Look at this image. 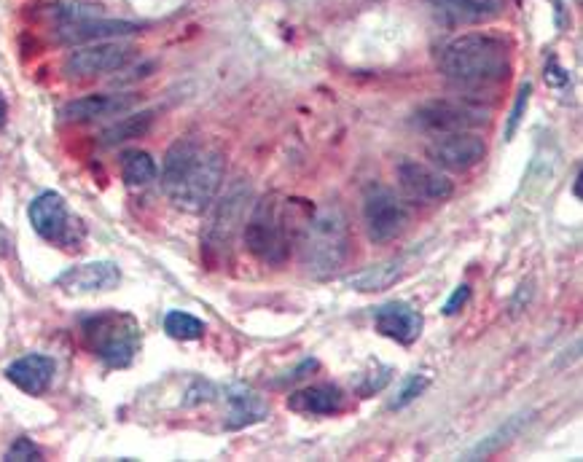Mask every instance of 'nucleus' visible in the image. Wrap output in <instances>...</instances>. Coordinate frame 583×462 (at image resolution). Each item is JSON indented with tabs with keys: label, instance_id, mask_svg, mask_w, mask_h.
I'll return each mask as SVG.
<instances>
[{
	"label": "nucleus",
	"instance_id": "dca6fc26",
	"mask_svg": "<svg viewBox=\"0 0 583 462\" xmlns=\"http://www.w3.org/2000/svg\"><path fill=\"white\" fill-rule=\"evenodd\" d=\"M54 374H57V363L49 355H38V352L22 355L6 368V379L27 395L46 393L52 387Z\"/></svg>",
	"mask_w": 583,
	"mask_h": 462
},
{
	"label": "nucleus",
	"instance_id": "0eeeda50",
	"mask_svg": "<svg viewBox=\"0 0 583 462\" xmlns=\"http://www.w3.org/2000/svg\"><path fill=\"white\" fill-rule=\"evenodd\" d=\"M250 189L245 183H234L232 189L226 191L218 202L215 210L207 221V229L202 234V250L207 256L221 258L226 250L232 248L234 234L240 229V223H245V207H248Z\"/></svg>",
	"mask_w": 583,
	"mask_h": 462
},
{
	"label": "nucleus",
	"instance_id": "2eb2a0df",
	"mask_svg": "<svg viewBox=\"0 0 583 462\" xmlns=\"http://www.w3.org/2000/svg\"><path fill=\"white\" fill-rule=\"evenodd\" d=\"M140 33V25L124 22V19H105L92 17L81 22H68L57 27V38L62 43H97V41H116L124 35Z\"/></svg>",
	"mask_w": 583,
	"mask_h": 462
},
{
	"label": "nucleus",
	"instance_id": "9d476101",
	"mask_svg": "<svg viewBox=\"0 0 583 462\" xmlns=\"http://www.w3.org/2000/svg\"><path fill=\"white\" fill-rule=\"evenodd\" d=\"M135 57V46L124 41H97L81 46L65 60V73L70 78H97L113 70H121Z\"/></svg>",
	"mask_w": 583,
	"mask_h": 462
},
{
	"label": "nucleus",
	"instance_id": "ddd939ff",
	"mask_svg": "<svg viewBox=\"0 0 583 462\" xmlns=\"http://www.w3.org/2000/svg\"><path fill=\"white\" fill-rule=\"evenodd\" d=\"M121 283L119 266L113 261H89V264L70 266L68 272H62L54 285L70 296H84V293L113 291Z\"/></svg>",
	"mask_w": 583,
	"mask_h": 462
},
{
	"label": "nucleus",
	"instance_id": "20e7f679",
	"mask_svg": "<svg viewBox=\"0 0 583 462\" xmlns=\"http://www.w3.org/2000/svg\"><path fill=\"white\" fill-rule=\"evenodd\" d=\"M84 339L89 350L108 368H127L140 352V326L127 312H100L84 320Z\"/></svg>",
	"mask_w": 583,
	"mask_h": 462
},
{
	"label": "nucleus",
	"instance_id": "b1692460",
	"mask_svg": "<svg viewBox=\"0 0 583 462\" xmlns=\"http://www.w3.org/2000/svg\"><path fill=\"white\" fill-rule=\"evenodd\" d=\"M164 331H167L172 339L194 342V339H202V336H205V323H202L199 317L189 315V312L172 309V312L164 315Z\"/></svg>",
	"mask_w": 583,
	"mask_h": 462
},
{
	"label": "nucleus",
	"instance_id": "412c9836",
	"mask_svg": "<svg viewBox=\"0 0 583 462\" xmlns=\"http://www.w3.org/2000/svg\"><path fill=\"white\" fill-rule=\"evenodd\" d=\"M229 403H232V411H229L226 428H242V425H250V422L264 420V403L248 387H234L232 395H229Z\"/></svg>",
	"mask_w": 583,
	"mask_h": 462
},
{
	"label": "nucleus",
	"instance_id": "f3484780",
	"mask_svg": "<svg viewBox=\"0 0 583 462\" xmlns=\"http://www.w3.org/2000/svg\"><path fill=\"white\" fill-rule=\"evenodd\" d=\"M438 19L449 27L489 22L503 11V0H430Z\"/></svg>",
	"mask_w": 583,
	"mask_h": 462
},
{
	"label": "nucleus",
	"instance_id": "aec40b11",
	"mask_svg": "<svg viewBox=\"0 0 583 462\" xmlns=\"http://www.w3.org/2000/svg\"><path fill=\"white\" fill-rule=\"evenodd\" d=\"M403 274V261L393 258V261H382V264H374L369 269H363L361 274L350 277V285L355 291L363 293H374V291H385L393 283H398Z\"/></svg>",
	"mask_w": 583,
	"mask_h": 462
},
{
	"label": "nucleus",
	"instance_id": "5701e85b",
	"mask_svg": "<svg viewBox=\"0 0 583 462\" xmlns=\"http://www.w3.org/2000/svg\"><path fill=\"white\" fill-rule=\"evenodd\" d=\"M154 124V113H135V116H124L121 121H116L113 127H108L103 132L105 146H116V143H124V140H132V137L146 135L148 129Z\"/></svg>",
	"mask_w": 583,
	"mask_h": 462
},
{
	"label": "nucleus",
	"instance_id": "bb28decb",
	"mask_svg": "<svg viewBox=\"0 0 583 462\" xmlns=\"http://www.w3.org/2000/svg\"><path fill=\"white\" fill-rule=\"evenodd\" d=\"M6 460L9 462H19V460H41V449L30 441V438H17L11 449L6 452Z\"/></svg>",
	"mask_w": 583,
	"mask_h": 462
},
{
	"label": "nucleus",
	"instance_id": "7ed1b4c3",
	"mask_svg": "<svg viewBox=\"0 0 583 462\" xmlns=\"http://www.w3.org/2000/svg\"><path fill=\"white\" fill-rule=\"evenodd\" d=\"M301 264L312 277H331L339 272L350 253V223L339 205L312 210L296 231Z\"/></svg>",
	"mask_w": 583,
	"mask_h": 462
},
{
	"label": "nucleus",
	"instance_id": "4be33fe9",
	"mask_svg": "<svg viewBox=\"0 0 583 462\" xmlns=\"http://www.w3.org/2000/svg\"><path fill=\"white\" fill-rule=\"evenodd\" d=\"M156 162L154 156L140 148L124 151L121 154V178L127 186H146L151 180H156Z\"/></svg>",
	"mask_w": 583,
	"mask_h": 462
},
{
	"label": "nucleus",
	"instance_id": "6ab92c4d",
	"mask_svg": "<svg viewBox=\"0 0 583 462\" xmlns=\"http://www.w3.org/2000/svg\"><path fill=\"white\" fill-rule=\"evenodd\" d=\"M132 103L135 100L127 95H86L65 105L62 108V119L73 121V124H86V121L105 119V116H119Z\"/></svg>",
	"mask_w": 583,
	"mask_h": 462
},
{
	"label": "nucleus",
	"instance_id": "4468645a",
	"mask_svg": "<svg viewBox=\"0 0 583 462\" xmlns=\"http://www.w3.org/2000/svg\"><path fill=\"white\" fill-rule=\"evenodd\" d=\"M374 328L393 342L414 344L422 334V315L406 301H390L377 309Z\"/></svg>",
	"mask_w": 583,
	"mask_h": 462
},
{
	"label": "nucleus",
	"instance_id": "c85d7f7f",
	"mask_svg": "<svg viewBox=\"0 0 583 462\" xmlns=\"http://www.w3.org/2000/svg\"><path fill=\"white\" fill-rule=\"evenodd\" d=\"M546 81H551V84H567V76L565 70L557 68V62L551 60V65H546Z\"/></svg>",
	"mask_w": 583,
	"mask_h": 462
},
{
	"label": "nucleus",
	"instance_id": "39448f33",
	"mask_svg": "<svg viewBox=\"0 0 583 462\" xmlns=\"http://www.w3.org/2000/svg\"><path fill=\"white\" fill-rule=\"evenodd\" d=\"M242 242L250 256L266 266H280L291 256V240L285 226V210L277 197L258 199L242 226Z\"/></svg>",
	"mask_w": 583,
	"mask_h": 462
},
{
	"label": "nucleus",
	"instance_id": "6e6552de",
	"mask_svg": "<svg viewBox=\"0 0 583 462\" xmlns=\"http://www.w3.org/2000/svg\"><path fill=\"white\" fill-rule=\"evenodd\" d=\"M414 124L430 135H449V132H473L489 124L484 108L468 100H430L414 113Z\"/></svg>",
	"mask_w": 583,
	"mask_h": 462
},
{
	"label": "nucleus",
	"instance_id": "393cba45",
	"mask_svg": "<svg viewBox=\"0 0 583 462\" xmlns=\"http://www.w3.org/2000/svg\"><path fill=\"white\" fill-rule=\"evenodd\" d=\"M530 84H524L522 89H519V95H516V103L514 108H511V116H508V124H506V140H511V137L516 135V129H519V124H522L524 119V111H527V103H530Z\"/></svg>",
	"mask_w": 583,
	"mask_h": 462
},
{
	"label": "nucleus",
	"instance_id": "cd10ccee",
	"mask_svg": "<svg viewBox=\"0 0 583 462\" xmlns=\"http://www.w3.org/2000/svg\"><path fill=\"white\" fill-rule=\"evenodd\" d=\"M468 299H471V288H468V285H457V291L452 293L449 301L444 304V315H449V317L457 315V312L468 304Z\"/></svg>",
	"mask_w": 583,
	"mask_h": 462
},
{
	"label": "nucleus",
	"instance_id": "f8f14e48",
	"mask_svg": "<svg viewBox=\"0 0 583 462\" xmlns=\"http://www.w3.org/2000/svg\"><path fill=\"white\" fill-rule=\"evenodd\" d=\"M395 175H398L401 189L417 202H446L455 194V183L446 178L438 167H430V164L403 159L395 167Z\"/></svg>",
	"mask_w": 583,
	"mask_h": 462
},
{
	"label": "nucleus",
	"instance_id": "c756f323",
	"mask_svg": "<svg viewBox=\"0 0 583 462\" xmlns=\"http://www.w3.org/2000/svg\"><path fill=\"white\" fill-rule=\"evenodd\" d=\"M6 113H9V105H6V97L0 95V129L6 124Z\"/></svg>",
	"mask_w": 583,
	"mask_h": 462
},
{
	"label": "nucleus",
	"instance_id": "a878e982",
	"mask_svg": "<svg viewBox=\"0 0 583 462\" xmlns=\"http://www.w3.org/2000/svg\"><path fill=\"white\" fill-rule=\"evenodd\" d=\"M428 382L430 379L425 377V374H417V377H412V379H406V385L401 387V393H398V398L393 401V409H403L406 403H412L414 398H420L422 395V390L428 387Z\"/></svg>",
	"mask_w": 583,
	"mask_h": 462
},
{
	"label": "nucleus",
	"instance_id": "a211bd4d",
	"mask_svg": "<svg viewBox=\"0 0 583 462\" xmlns=\"http://www.w3.org/2000/svg\"><path fill=\"white\" fill-rule=\"evenodd\" d=\"M344 390L336 385H309L304 390H296L288 398V409L299 414H312V417H328L344 409Z\"/></svg>",
	"mask_w": 583,
	"mask_h": 462
},
{
	"label": "nucleus",
	"instance_id": "f03ea898",
	"mask_svg": "<svg viewBox=\"0 0 583 462\" xmlns=\"http://www.w3.org/2000/svg\"><path fill=\"white\" fill-rule=\"evenodd\" d=\"M438 70L460 89L481 92L506 81L511 70L508 43L498 35L465 33L438 49Z\"/></svg>",
	"mask_w": 583,
	"mask_h": 462
},
{
	"label": "nucleus",
	"instance_id": "423d86ee",
	"mask_svg": "<svg viewBox=\"0 0 583 462\" xmlns=\"http://www.w3.org/2000/svg\"><path fill=\"white\" fill-rule=\"evenodd\" d=\"M363 226L374 245H387L409 226V207L393 189L371 183L363 194Z\"/></svg>",
	"mask_w": 583,
	"mask_h": 462
},
{
	"label": "nucleus",
	"instance_id": "9b49d317",
	"mask_svg": "<svg viewBox=\"0 0 583 462\" xmlns=\"http://www.w3.org/2000/svg\"><path fill=\"white\" fill-rule=\"evenodd\" d=\"M487 156V143L476 132H449L436 135L428 146V159L433 167L449 172H465L476 167Z\"/></svg>",
	"mask_w": 583,
	"mask_h": 462
},
{
	"label": "nucleus",
	"instance_id": "f257e3e1",
	"mask_svg": "<svg viewBox=\"0 0 583 462\" xmlns=\"http://www.w3.org/2000/svg\"><path fill=\"white\" fill-rule=\"evenodd\" d=\"M226 172V156L205 148L194 137L172 143L162 167V186L172 205L186 213H205L218 197Z\"/></svg>",
	"mask_w": 583,
	"mask_h": 462
},
{
	"label": "nucleus",
	"instance_id": "1a4fd4ad",
	"mask_svg": "<svg viewBox=\"0 0 583 462\" xmlns=\"http://www.w3.org/2000/svg\"><path fill=\"white\" fill-rule=\"evenodd\" d=\"M30 223H33L35 234L41 240L52 242V245H60V248H68L76 242V229L78 221L70 215L65 199L57 194V191H43L30 202Z\"/></svg>",
	"mask_w": 583,
	"mask_h": 462
}]
</instances>
